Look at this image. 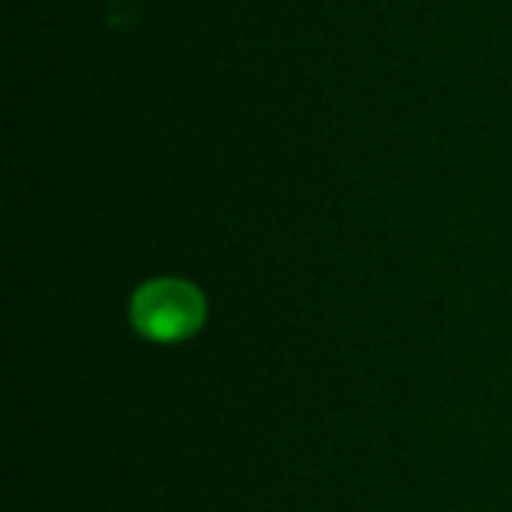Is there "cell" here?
Returning a JSON list of instances; mask_svg holds the SVG:
<instances>
[{"mask_svg": "<svg viewBox=\"0 0 512 512\" xmlns=\"http://www.w3.org/2000/svg\"><path fill=\"white\" fill-rule=\"evenodd\" d=\"M129 321L144 339L156 345H180L204 327L207 297L189 279H150L132 294Z\"/></svg>", "mask_w": 512, "mask_h": 512, "instance_id": "obj_1", "label": "cell"}]
</instances>
